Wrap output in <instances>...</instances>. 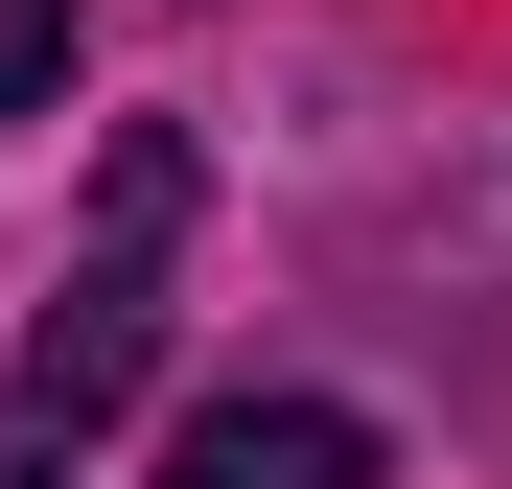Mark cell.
<instances>
[{"label":"cell","mask_w":512,"mask_h":489,"mask_svg":"<svg viewBox=\"0 0 512 489\" xmlns=\"http://www.w3.org/2000/svg\"><path fill=\"white\" fill-rule=\"evenodd\" d=\"M163 233H187V140H117V187H94V257H70V303L24 326V420L47 443H94L140 350H163Z\"/></svg>","instance_id":"cell-1"},{"label":"cell","mask_w":512,"mask_h":489,"mask_svg":"<svg viewBox=\"0 0 512 489\" xmlns=\"http://www.w3.org/2000/svg\"><path fill=\"white\" fill-rule=\"evenodd\" d=\"M163 489H373V420L350 396H210L163 443Z\"/></svg>","instance_id":"cell-2"},{"label":"cell","mask_w":512,"mask_h":489,"mask_svg":"<svg viewBox=\"0 0 512 489\" xmlns=\"http://www.w3.org/2000/svg\"><path fill=\"white\" fill-rule=\"evenodd\" d=\"M70 94V0H0V117H47Z\"/></svg>","instance_id":"cell-3"},{"label":"cell","mask_w":512,"mask_h":489,"mask_svg":"<svg viewBox=\"0 0 512 489\" xmlns=\"http://www.w3.org/2000/svg\"><path fill=\"white\" fill-rule=\"evenodd\" d=\"M0 489H70V466H47V443H0Z\"/></svg>","instance_id":"cell-4"}]
</instances>
